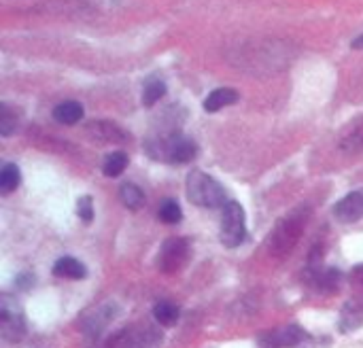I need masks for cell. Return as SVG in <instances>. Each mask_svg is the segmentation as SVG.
Wrapping results in <instances>:
<instances>
[{"instance_id": "17", "label": "cell", "mask_w": 363, "mask_h": 348, "mask_svg": "<svg viewBox=\"0 0 363 348\" xmlns=\"http://www.w3.org/2000/svg\"><path fill=\"white\" fill-rule=\"evenodd\" d=\"M164 96H166V83L162 79H149L145 83V89H143V104L145 106H153Z\"/></svg>"}, {"instance_id": "22", "label": "cell", "mask_w": 363, "mask_h": 348, "mask_svg": "<svg viewBox=\"0 0 363 348\" xmlns=\"http://www.w3.org/2000/svg\"><path fill=\"white\" fill-rule=\"evenodd\" d=\"M355 276H357V279H359V281L363 283V266H362V268H357V270H355Z\"/></svg>"}, {"instance_id": "13", "label": "cell", "mask_w": 363, "mask_h": 348, "mask_svg": "<svg viewBox=\"0 0 363 348\" xmlns=\"http://www.w3.org/2000/svg\"><path fill=\"white\" fill-rule=\"evenodd\" d=\"M119 198H121L123 206L130 211H140L145 206V191L134 183H123L119 189Z\"/></svg>"}, {"instance_id": "9", "label": "cell", "mask_w": 363, "mask_h": 348, "mask_svg": "<svg viewBox=\"0 0 363 348\" xmlns=\"http://www.w3.org/2000/svg\"><path fill=\"white\" fill-rule=\"evenodd\" d=\"M53 274L57 279L81 281V279H85L87 270H85V266L79 259H74V257H62V259H57L53 264Z\"/></svg>"}, {"instance_id": "18", "label": "cell", "mask_w": 363, "mask_h": 348, "mask_svg": "<svg viewBox=\"0 0 363 348\" xmlns=\"http://www.w3.org/2000/svg\"><path fill=\"white\" fill-rule=\"evenodd\" d=\"M157 217L166 225H177L183 219V213H181V206L174 200H164L160 211H157Z\"/></svg>"}, {"instance_id": "6", "label": "cell", "mask_w": 363, "mask_h": 348, "mask_svg": "<svg viewBox=\"0 0 363 348\" xmlns=\"http://www.w3.org/2000/svg\"><path fill=\"white\" fill-rule=\"evenodd\" d=\"M334 217L340 223H357L363 219V189L347 193L334 206Z\"/></svg>"}, {"instance_id": "11", "label": "cell", "mask_w": 363, "mask_h": 348, "mask_svg": "<svg viewBox=\"0 0 363 348\" xmlns=\"http://www.w3.org/2000/svg\"><path fill=\"white\" fill-rule=\"evenodd\" d=\"M53 119L62 125H74L83 119V106L74 100L62 102L53 108Z\"/></svg>"}, {"instance_id": "1", "label": "cell", "mask_w": 363, "mask_h": 348, "mask_svg": "<svg viewBox=\"0 0 363 348\" xmlns=\"http://www.w3.org/2000/svg\"><path fill=\"white\" fill-rule=\"evenodd\" d=\"M147 153L155 159H162L166 164H189L198 155V147L191 138L183 134H168L162 138H155L147 145Z\"/></svg>"}, {"instance_id": "5", "label": "cell", "mask_w": 363, "mask_h": 348, "mask_svg": "<svg viewBox=\"0 0 363 348\" xmlns=\"http://www.w3.org/2000/svg\"><path fill=\"white\" fill-rule=\"evenodd\" d=\"M189 257H191V247L185 238H168L162 245L157 266L164 274H174L187 266Z\"/></svg>"}, {"instance_id": "7", "label": "cell", "mask_w": 363, "mask_h": 348, "mask_svg": "<svg viewBox=\"0 0 363 348\" xmlns=\"http://www.w3.org/2000/svg\"><path fill=\"white\" fill-rule=\"evenodd\" d=\"M304 340V332L296 325L283 327V330H274L268 332L266 336L259 338V344L264 348H289L298 347Z\"/></svg>"}, {"instance_id": "19", "label": "cell", "mask_w": 363, "mask_h": 348, "mask_svg": "<svg viewBox=\"0 0 363 348\" xmlns=\"http://www.w3.org/2000/svg\"><path fill=\"white\" fill-rule=\"evenodd\" d=\"M17 128V117L11 113V108L6 104L0 106V134L2 136H11Z\"/></svg>"}, {"instance_id": "21", "label": "cell", "mask_w": 363, "mask_h": 348, "mask_svg": "<svg viewBox=\"0 0 363 348\" xmlns=\"http://www.w3.org/2000/svg\"><path fill=\"white\" fill-rule=\"evenodd\" d=\"M353 47H355V49H363V34L359 36V38H355V40H353Z\"/></svg>"}, {"instance_id": "14", "label": "cell", "mask_w": 363, "mask_h": 348, "mask_svg": "<svg viewBox=\"0 0 363 348\" xmlns=\"http://www.w3.org/2000/svg\"><path fill=\"white\" fill-rule=\"evenodd\" d=\"M363 323V306L362 304H355V302H349L340 315V330L345 334L357 330L359 325Z\"/></svg>"}, {"instance_id": "10", "label": "cell", "mask_w": 363, "mask_h": 348, "mask_svg": "<svg viewBox=\"0 0 363 348\" xmlns=\"http://www.w3.org/2000/svg\"><path fill=\"white\" fill-rule=\"evenodd\" d=\"M87 132H89L91 138L102 140V142H119V140H125L123 130H119L117 125H113L108 121H94V123L87 125Z\"/></svg>"}, {"instance_id": "20", "label": "cell", "mask_w": 363, "mask_h": 348, "mask_svg": "<svg viewBox=\"0 0 363 348\" xmlns=\"http://www.w3.org/2000/svg\"><path fill=\"white\" fill-rule=\"evenodd\" d=\"M77 215H79V219L85 221V223H89V221L94 219V202H91L89 196L79 198V202H77Z\"/></svg>"}, {"instance_id": "4", "label": "cell", "mask_w": 363, "mask_h": 348, "mask_svg": "<svg viewBox=\"0 0 363 348\" xmlns=\"http://www.w3.org/2000/svg\"><path fill=\"white\" fill-rule=\"evenodd\" d=\"M0 332L9 342H19L26 336L23 310L11 296H2L0 300Z\"/></svg>"}, {"instance_id": "3", "label": "cell", "mask_w": 363, "mask_h": 348, "mask_svg": "<svg viewBox=\"0 0 363 348\" xmlns=\"http://www.w3.org/2000/svg\"><path fill=\"white\" fill-rule=\"evenodd\" d=\"M247 234V223H245V211L236 200H228V204L223 206V215H221V230H219V240L228 247L234 249L238 245H242Z\"/></svg>"}, {"instance_id": "12", "label": "cell", "mask_w": 363, "mask_h": 348, "mask_svg": "<svg viewBox=\"0 0 363 348\" xmlns=\"http://www.w3.org/2000/svg\"><path fill=\"white\" fill-rule=\"evenodd\" d=\"M153 317H155V321H157L160 325L172 327V325H177V321H179V317H181V310H179L177 304H172V302H168V300H162V302H157V304L153 306Z\"/></svg>"}, {"instance_id": "16", "label": "cell", "mask_w": 363, "mask_h": 348, "mask_svg": "<svg viewBox=\"0 0 363 348\" xmlns=\"http://www.w3.org/2000/svg\"><path fill=\"white\" fill-rule=\"evenodd\" d=\"M21 183V172L15 164H4L0 170V191L2 196H9L11 191H15Z\"/></svg>"}, {"instance_id": "15", "label": "cell", "mask_w": 363, "mask_h": 348, "mask_svg": "<svg viewBox=\"0 0 363 348\" xmlns=\"http://www.w3.org/2000/svg\"><path fill=\"white\" fill-rule=\"evenodd\" d=\"M128 164H130V159H128V155H125L123 151H113V153H108V155L104 157V162H102V172H104L106 176L115 179V176H119V174L125 172Z\"/></svg>"}, {"instance_id": "8", "label": "cell", "mask_w": 363, "mask_h": 348, "mask_svg": "<svg viewBox=\"0 0 363 348\" xmlns=\"http://www.w3.org/2000/svg\"><path fill=\"white\" fill-rule=\"evenodd\" d=\"M236 102H238V91L236 89H232V87H219V89H215V91H211L206 96L204 108L208 113H217V111H221L225 106H232Z\"/></svg>"}, {"instance_id": "2", "label": "cell", "mask_w": 363, "mask_h": 348, "mask_svg": "<svg viewBox=\"0 0 363 348\" xmlns=\"http://www.w3.org/2000/svg\"><path fill=\"white\" fill-rule=\"evenodd\" d=\"M185 193L191 204L202 206V208H219L228 204L225 189L211 174L200 172V170L189 172L185 181Z\"/></svg>"}]
</instances>
